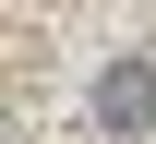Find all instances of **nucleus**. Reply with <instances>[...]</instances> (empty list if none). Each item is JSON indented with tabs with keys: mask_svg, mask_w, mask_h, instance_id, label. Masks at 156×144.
Returning a JSON list of instances; mask_svg holds the SVG:
<instances>
[{
	"mask_svg": "<svg viewBox=\"0 0 156 144\" xmlns=\"http://www.w3.org/2000/svg\"><path fill=\"white\" fill-rule=\"evenodd\" d=\"M96 144H156V60L144 48H120L96 72Z\"/></svg>",
	"mask_w": 156,
	"mask_h": 144,
	"instance_id": "1",
	"label": "nucleus"
}]
</instances>
